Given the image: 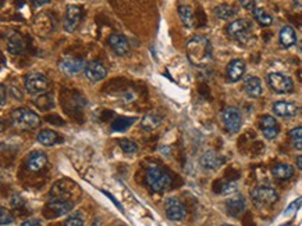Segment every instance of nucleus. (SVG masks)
Masks as SVG:
<instances>
[{"instance_id": "f257e3e1", "label": "nucleus", "mask_w": 302, "mask_h": 226, "mask_svg": "<svg viewBox=\"0 0 302 226\" xmlns=\"http://www.w3.org/2000/svg\"><path fill=\"white\" fill-rule=\"evenodd\" d=\"M188 60L196 67H206L212 61V45L204 35L192 36L187 43Z\"/></svg>"}, {"instance_id": "f03ea898", "label": "nucleus", "mask_w": 302, "mask_h": 226, "mask_svg": "<svg viewBox=\"0 0 302 226\" xmlns=\"http://www.w3.org/2000/svg\"><path fill=\"white\" fill-rule=\"evenodd\" d=\"M11 124L17 129L30 131L41 124V118L35 111L26 108V107H20L11 112Z\"/></svg>"}, {"instance_id": "7ed1b4c3", "label": "nucleus", "mask_w": 302, "mask_h": 226, "mask_svg": "<svg viewBox=\"0 0 302 226\" xmlns=\"http://www.w3.org/2000/svg\"><path fill=\"white\" fill-rule=\"evenodd\" d=\"M145 182L150 190L162 193L171 186V176L159 166H150L145 174Z\"/></svg>"}, {"instance_id": "20e7f679", "label": "nucleus", "mask_w": 302, "mask_h": 226, "mask_svg": "<svg viewBox=\"0 0 302 226\" xmlns=\"http://www.w3.org/2000/svg\"><path fill=\"white\" fill-rule=\"evenodd\" d=\"M24 86L26 91L30 95H43L45 92L51 88V82L47 79L46 75H43L42 72H30L24 78Z\"/></svg>"}, {"instance_id": "39448f33", "label": "nucleus", "mask_w": 302, "mask_h": 226, "mask_svg": "<svg viewBox=\"0 0 302 226\" xmlns=\"http://www.w3.org/2000/svg\"><path fill=\"white\" fill-rule=\"evenodd\" d=\"M251 199L256 207H269L279 200V193L271 186H258L251 193Z\"/></svg>"}, {"instance_id": "423d86ee", "label": "nucleus", "mask_w": 302, "mask_h": 226, "mask_svg": "<svg viewBox=\"0 0 302 226\" xmlns=\"http://www.w3.org/2000/svg\"><path fill=\"white\" fill-rule=\"evenodd\" d=\"M227 34L238 42H246L252 35V24L248 20H236L229 24Z\"/></svg>"}, {"instance_id": "0eeeda50", "label": "nucleus", "mask_w": 302, "mask_h": 226, "mask_svg": "<svg viewBox=\"0 0 302 226\" xmlns=\"http://www.w3.org/2000/svg\"><path fill=\"white\" fill-rule=\"evenodd\" d=\"M267 82L276 93H290L294 89L292 79L283 72H270L267 75Z\"/></svg>"}, {"instance_id": "6e6552de", "label": "nucleus", "mask_w": 302, "mask_h": 226, "mask_svg": "<svg viewBox=\"0 0 302 226\" xmlns=\"http://www.w3.org/2000/svg\"><path fill=\"white\" fill-rule=\"evenodd\" d=\"M221 121L229 133H237L242 125V116L237 107H227L221 112Z\"/></svg>"}, {"instance_id": "1a4fd4ad", "label": "nucleus", "mask_w": 302, "mask_h": 226, "mask_svg": "<svg viewBox=\"0 0 302 226\" xmlns=\"http://www.w3.org/2000/svg\"><path fill=\"white\" fill-rule=\"evenodd\" d=\"M164 211L167 218L171 221H183L187 214L184 204L179 197H169L164 203Z\"/></svg>"}, {"instance_id": "9d476101", "label": "nucleus", "mask_w": 302, "mask_h": 226, "mask_svg": "<svg viewBox=\"0 0 302 226\" xmlns=\"http://www.w3.org/2000/svg\"><path fill=\"white\" fill-rule=\"evenodd\" d=\"M74 208V203L71 200H49L45 210L47 218H57L68 214Z\"/></svg>"}, {"instance_id": "9b49d317", "label": "nucleus", "mask_w": 302, "mask_h": 226, "mask_svg": "<svg viewBox=\"0 0 302 226\" xmlns=\"http://www.w3.org/2000/svg\"><path fill=\"white\" fill-rule=\"evenodd\" d=\"M59 68L62 72H64L66 75H77L81 71H85L87 68V64L82 59H78V57H64L59 63Z\"/></svg>"}, {"instance_id": "f8f14e48", "label": "nucleus", "mask_w": 302, "mask_h": 226, "mask_svg": "<svg viewBox=\"0 0 302 226\" xmlns=\"http://www.w3.org/2000/svg\"><path fill=\"white\" fill-rule=\"evenodd\" d=\"M82 18V9L80 6H67L66 18H64V28L67 32H74L77 30Z\"/></svg>"}, {"instance_id": "ddd939ff", "label": "nucleus", "mask_w": 302, "mask_h": 226, "mask_svg": "<svg viewBox=\"0 0 302 226\" xmlns=\"http://www.w3.org/2000/svg\"><path fill=\"white\" fill-rule=\"evenodd\" d=\"M223 157L216 153L215 150H208L205 151L199 158V164L204 170H208V171H216L219 170L221 165H223Z\"/></svg>"}, {"instance_id": "4468645a", "label": "nucleus", "mask_w": 302, "mask_h": 226, "mask_svg": "<svg viewBox=\"0 0 302 226\" xmlns=\"http://www.w3.org/2000/svg\"><path fill=\"white\" fill-rule=\"evenodd\" d=\"M245 199L241 194H233L225 201V211L233 218H240L245 212Z\"/></svg>"}, {"instance_id": "2eb2a0df", "label": "nucleus", "mask_w": 302, "mask_h": 226, "mask_svg": "<svg viewBox=\"0 0 302 226\" xmlns=\"http://www.w3.org/2000/svg\"><path fill=\"white\" fill-rule=\"evenodd\" d=\"M108 75V68L103 66L102 61L93 60L89 61L87 64V68H85V76L91 82H99L106 78Z\"/></svg>"}, {"instance_id": "dca6fc26", "label": "nucleus", "mask_w": 302, "mask_h": 226, "mask_svg": "<svg viewBox=\"0 0 302 226\" xmlns=\"http://www.w3.org/2000/svg\"><path fill=\"white\" fill-rule=\"evenodd\" d=\"M259 124H261V129L263 132V136L269 139V140H273L277 135H279V132H280V125H279V122L274 117L271 116H262L261 121H259Z\"/></svg>"}, {"instance_id": "f3484780", "label": "nucleus", "mask_w": 302, "mask_h": 226, "mask_svg": "<svg viewBox=\"0 0 302 226\" xmlns=\"http://www.w3.org/2000/svg\"><path fill=\"white\" fill-rule=\"evenodd\" d=\"M109 46L112 47L113 51L118 55H125L130 51V43H128V39L121 34L118 32H114L112 35L109 36Z\"/></svg>"}, {"instance_id": "a211bd4d", "label": "nucleus", "mask_w": 302, "mask_h": 226, "mask_svg": "<svg viewBox=\"0 0 302 226\" xmlns=\"http://www.w3.org/2000/svg\"><path fill=\"white\" fill-rule=\"evenodd\" d=\"M297 106L291 103V101H286V100H280L276 101L273 104V112L274 116L282 117V118H292V117L297 114Z\"/></svg>"}, {"instance_id": "6ab92c4d", "label": "nucleus", "mask_w": 302, "mask_h": 226, "mask_svg": "<svg viewBox=\"0 0 302 226\" xmlns=\"http://www.w3.org/2000/svg\"><path fill=\"white\" fill-rule=\"evenodd\" d=\"M225 72H227V78L230 82H237L245 74V63L241 59H234L229 63Z\"/></svg>"}, {"instance_id": "aec40b11", "label": "nucleus", "mask_w": 302, "mask_h": 226, "mask_svg": "<svg viewBox=\"0 0 302 226\" xmlns=\"http://www.w3.org/2000/svg\"><path fill=\"white\" fill-rule=\"evenodd\" d=\"M47 162V157L45 153H42V151H32L31 154L28 156L27 158V168H28V171L31 172H38L41 171L45 168Z\"/></svg>"}, {"instance_id": "412c9836", "label": "nucleus", "mask_w": 302, "mask_h": 226, "mask_svg": "<svg viewBox=\"0 0 302 226\" xmlns=\"http://www.w3.org/2000/svg\"><path fill=\"white\" fill-rule=\"evenodd\" d=\"M38 142L43 146H55L57 143H62V136L59 135L56 131L52 129H43L38 133Z\"/></svg>"}, {"instance_id": "4be33fe9", "label": "nucleus", "mask_w": 302, "mask_h": 226, "mask_svg": "<svg viewBox=\"0 0 302 226\" xmlns=\"http://www.w3.org/2000/svg\"><path fill=\"white\" fill-rule=\"evenodd\" d=\"M244 88H245L246 95L252 97V99H256L262 95V82L259 78L256 76H248L245 79V83H244Z\"/></svg>"}, {"instance_id": "5701e85b", "label": "nucleus", "mask_w": 302, "mask_h": 226, "mask_svg": "<svg viewBox=\"0 0 302 226\" xmlns=\"http://www.w3.org/2000/svg\"><path fill=\"white\" fill-rule=\"evenodd\" d=\"M271 175L279 181H288L294 176V166L290 164H276L271 168Z\"/></svg>"}, {"instance_id": "b1692460", "label": "nucleus", "mask_w": 302, "mask_h": 226, "mask_svg": "<svg viewBox=\"0 0 302 226\" xmlns=\"http://www.w3.org/2000/svg\"><path fill=\"white\" fill-rule=\"evenodd\" d=\"M279 40H280L283 47H291L292 45H295L297 43V34H295L294 28L290 25L283 26L280 34H279Z\"/></svg>"}, {"instance_id": "393cba45", "label": "nucleus", "mask_w": 302, "mask_h": 226, "mask_svg": "<svg viewBox=\"0 0 302 226\" xmlns=\"http://www.w3.org/2000/svg\"><path fill=\"white\" fill-rule=\"evenodd\" d=\"M162 121H163V117L160 116V114H158V112H149L141 121V126H142L143 131H154V129H156L162 124Z\"/></svg>"}, {"instance_id": "a878e982", "label": "nucleus", "mask_w": 302, "mask_h": 226, "mask_svg": "<svg viewBox=\"0 0 302 226\" xmlns=\"http://www.w3.org/2000/svg\"><path fill=\"white\" fill-rule=\"evenodd\" d=\"M7 50L13 55H18L24 51V39L21 38V35L14 34V35L9 38V40H7Z\"/></svg>"}, {"instance_id": "bb28decb", "label": "nucleus", "mask_w": 302, "mask_h": 226, "mask_svg": "<svg viewBox=\"0 0 302 226\" xmlns=\"http://www.w3.org/2000/svg\"><path fill=\"white\" fill-rule=\"evenodd\" d=\"M135 121H137L135 117H117V118L112 122L113 132L127 131L128 128L133 125Z\"/></svg>"}, {"instance_id": "cd10ccee", "label": "nucleus", "mask_w": 302, "mask_h": 226, "mask_svg": "<svg viewBox=\"0 0 302 226\" xmlns=\"http://www.w3.org/2000/svg\"><path fill=\"white\" fill-rule=\"evenodd\" d=\"M179 15L180 18H181V22H183L187 28H192V26H194V14H192L191 6L180 5Z\"/></svg>"}, {"instance_id": "c85d7f7f", "label": "nucleus", "mask_w": 302, "mask_h": 226, "mask_svg": "<svg viewBox=\"0 0 302 226\" xmlns=\"http://www.w3.org/2000/svg\"><path fill=\"white\" fill-rule=\"evenodd\" d=\"M213 13L220 20H229V18H231V17H234L237 14V9L234 6L230 5H219L216 6Z\"/></svg>"}, {"instance_id": "c756f323", "label": "nucleus", "mask_w": 302, "mask_h": 226, "mask_svg": "<svg viewBox=\"0 0 302 226\" xmlns=\"http://www.w3.org/2000/svg\"><path fill=\"white\" fill-rule=\"evenodd\" d=\"M35 106L41 111H47L55 107V101H53V93H43L39 97L35 99Z\"/></svg>"}, {"instance_id": "7c9ffc66", "label": "nucleus", "mask_w": 302, "mask_h": 226, "mask_svg": "<svg viewBox=\"0 0 302 226\" xmlns=\"http://www.w3.org/2000/svg\"><path fill=\"white\" fill-rule=\"evenodd\" d=\"M288 136L291 139L292 147L295 150H302V126H295L288 132Z\"/></svg>"}, {"instance_id": "2f4dec72", "label": "nucleus", "mask_w": 302, "mask_h": 226, "mask_svg": "<svg viewBox=\"0 0 302 226\" xmlns=\"http://www.w3.org/2000/svg\"><path fill=\"white\" fill-rule=\"evenodd\" d=\"M254 17H255V20L258 21L262 26H269L271 25V22H273L271 15L269 14V13H266V10H263V9H255V10H254Z\"/></svg>"}, {"instance_id": "473e14b6", "label": "nucleus", "mask_w": 302, "mask_h": 226, "mask_svg": "<svg viewBox=\"0 0 302 226\" xmlns=\"http://www.w3.org/2000/svg\"><path fill=\"white\" fill-rule=\"evenodd\" d=\"M85 223V218L81 211L74 212L72 215H70L64 222V226H84Z\"/></svg>"}, {"instance_id": "72a5a7b5", "label": "nucleus", "mask_w": 302, "mask_h": 226, "mask_svg": "<svg viewBox=\"0 0 302 226\" xmlns=\"http://www.w3.org/2000/svg\"><path fill=\"white\" fill-rule=\"evenodd\" d=\"M118 146L121 147V150H123L124 153H127V154H134L135 151L138 150L137 143L131 140V139H120V140H118Z\"/></svg>"}, {"instance_id": "f704fd0d", "label": "nucleus", "mask_w": 302, "mask_h": 226, "mask_svg": "<svg viewBox=\"0 0 302 226\" xmlns=\"http://www.w3.org/2000/svg\"><path fill=\"white\" fill-rule=\"evenodd\" d=\"M13 221H14V218L11 215V212L9 211V210H6L5 207H2V208H0V225H10Z\"/></svg>"}, {"instance_id": "c9c22d12", "label": "nucleus", "mask_w": 302, "mask_h": 226, "mask_svg": "<svg viewBox=\"0 0 302 226\" xmlns=\"http://www.w3.org/2000/svg\"><path fill=\"white\" fill-rule=\"evenodd\" d=\"M301 206H302V197H299V199H297L294 203H291L290 206L287 207L286 210H284V215H291V214H294V212L297 211L298 208H299Z\"/></svg>"}, {"instance_id": "e433bc0d", "label": "nucleus", "mask_w": 302, "mask_h": 226, "mask_svg": "<svg viewBox=\"0 0 302 226\" xmlns=\"http://www.w3.org/2000/svg\"><path fill=\"white\" fill-rule=\"evenodd\" d=\"M21 226H42V222L36 218H31V219H27L21 223Z\"/></svg>"}, {"instance_id": "4c0bfd02", "label": "nucleus", "mask_w": 302, "mask_h": 226, "mask_svg": "<svg viewBox=\"0 0 302 226\" xmlns=\"http://www.w3.org/2000/svg\"><path fill=\"white\" fill-rule=\"evenodd\" d=\"M241 6L248 9V10H255V2H246V0H242V2H241Z\"/></svg>"}, {"instance_id": "58836bf2", "label": "nucleus", "mask_w": 302, "mask_h": 226, "mask_svg": "<svg viewBox=\"0 0 302 226\" xmlns=\"http://www.w3.org/2000/svg\"><path fill=\"white\" fill-rule=\"evenodd\" d=\"M105 194H106V196H108L109 199H110V200H112L113 203L116 204V207H117V208H118V210H120V211H123V207L120 206V203H118V201L116 200V199H114V197H113L112 194H110V193H108V191H105Z\"/></svg>"}, {"instance_id": "ea45409f", "label": "nucleus", "mask_w": 302, "mask_h": 226, "mask_svg": "<svg viewBox=\"0 0 302 226\" xmlns=\"http://www.w3.org/2000/svg\"><path fill=\"white\" fill-rule=\"evenodd\" d=\"M0 89H2V106H5L6 104V86L2 85L0 86Z\"/></svg>"}, {"instance_id": "a19ab883", "label": "nucleus", "mask_w": 302, "mask_h": 226, "mask_svg": "<svg viewBox=\"0 0 302 226\" xmlns=\"http://www.w3.org/2000/svg\"><path fill=\"white\" fill-rule=\"evenodd\" d=\"M297 165H298V168H299V170H301V171H302V156H298V158H297Z\"/></svg>"}, {"instance_id": "79ce46f5", "label": "nucleus", "mask_w": 302, "mask_h": 226, "mask_svg": "<svg viewBox=\"0 0 302 226\" xmlns=\"http://www.w3.org/2000/svg\"><path fill=\"white\" fill-rule=\"evenodd\" d=\"M47 3H49V2H47V0H42V2H34V5H36V6L47 5Z\"/></svg>"}, {"instance_id": "37998d69", "label": "nucleus", "mask_w": 302, "mask_h": 226, "mask_svg": "<svg viewBox=\"0 0 302 226\" xmlns=\"http://www.w3.org/2000/svg\"><path fill=\"white\" fill-rule=\"evenodd\" d=\"M91 226H102V223H100V221H95Z\"/></svg>"}, {"instance_id": "c03bdc74", "label": "nucleus", "mask_w": 302, "mask_h": 226, "mask_svg": "<svg viewBox=\"0 0 302 226\" xmlns=\"http://www.w3.org/2000/svg\"><path fill=\"white\" fill-rule=\"evenodd\" d=\"M299 50L302 51V40H301V42H299Z\"/></svg>"}, {"instance_id": "a18cd8bd", "label": "nucleus", "mask_w": 302, "mask_h": 226, "mask_svg": "<svg viewBox=\"0 0 302 226\" xmlns=\"http://www.w3.org/2000/svg\"><path fill=\"white\" fill-rule=\"evenodd\" d=\"M223 226H233V225H227V223H225V225H223Z\"/></svg>"}]
</instances>
